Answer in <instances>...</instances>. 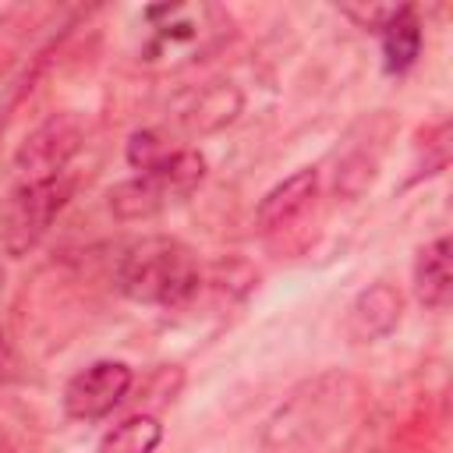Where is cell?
<instances>
[{"mask_svg":"<svg viewBox=\"0 0 453 453\" xmlns=\"http://www.w3.org/2000/svg\"><path fill=\"white\" fill-rule=\"evenodd\" d=\"M343 453H382V421H379V418L365 421V425L350 435V442H347Z\"/></svg>","mask_w":453,"mask_h":453,"instance_id":"obj_16","label":"cell"},{"mask_svg":"<svg viewBox=\"0 0 453 453\" xmlns=\"http://www.w3.org/2000/svg\"><path fill=\"white\" fill-rule=\"evenodd\" d=\"M386 138H389V120L379 127V134H372L368 149H365L361 142H350V145H347V152H343L340 163H336V195L357 198V195L375 180V170H379Z\"/></svg>","mask_w":453,"mask_h":453,"instance_id":"obj_13","label":"cell"},{"mask_svg":"<svg viewBox=\"0 0 453 453\" xmlns=\"http://www.w3.org/2000/svg\"><path fill=\"white\" fill-rule=\"evenodd\" d=\"M173 149H177V145H170L163 131L142 127V131H134V134L127 138L124 156H127V163H131L138 173H152V170H159V166L166 163V156H170Z\"/></svg>","mask_w":453,"mask_h":453,"instance_id":"obj_15","label":"cell"},{"mask_svg":"<svg viewBox=\"0 0 453 453\" xmlns=\"http://www.w3.org/2000/svg\"><path fill=\"white\" fill-rule=\"evenodd\" d=\"M159 442H163V421L152 411H134L99 435L96 453H156Z\"/></svg>","mask_w":453,"mask_h":453,"instance_id":"obj_14","label":"cell"},{"mask_svg":"<svg viewBox=\"0 0 453 453\" xmlns=\"http://www.w3.org/2000/svg\"><path fill=\"white\" fill-rule=\"evenodd\" d=\"M379 42H382V64H386L389 74L411 71L414 60L421 57V42H425L418 7L414 4H396V11L379 28Z\"/></svg>","mask_w":453,"mask_h":453,"instance_id":"obj_11","label":"cell"},{"mask_svg":"<svg viewBox=\"0 0 453 453\" xmlns=\"http://www.w3.org/2000/svg\"><path fill=\"white\" fill-rule=\"evenodd\" d=\"M117 290L134 304L180 308L202 290L198 255L180 237H142L117 262Z\"/></svg>","mask_w":453,"mask_h":453,"instance_id":"obj_3","label":"cell"},{"mask_svg":"<svg viewBox=\"0 0 453 453\" xmlns=\"http://www.w3.org/2000/svg\"><path fill=\"white\" fill-rule=\"evenodd\" d=\"M400 315H403V294L393 283L379 280V283H368L350 301L343 315V333L350 343H375L396 329Z\"/></svg>","mask_w":453,"mask_h":453,"instance_id":"obj_7","label":"cell"},{"mask_svg":"<svg viewBox=\"0 0 453 453\" xmlns=\"http://www.w3.org/2000/svg\"><path fill=\"white\" fill-rule=\"evenodd\" d=\"M396 11V4H368V7H343V14L350 18V21H357L361 28H372V32H379L382 25H386V18Z\"/></svg>","mask_w":453,"mask_h":453,"instance_id":"obj_18","label":"cell"},{"mask_svg":"<svg viewBox=\"0 0 453 453\" xmlns=\"http://www.w3.org/2000/svg\"><path fill=\"white\" fill-rule=\"evenodd\" d=\"M18 375H21V357H18V347L7 333V326L0 322V386H11Z\"/></svg>","mask_w":453,"mask_h":453,"instance_id":"obj_17","label":"cell"},{"mask_svg":"<svg viewBox=\"0 0 453 453\" xmlns=\"http://www.w3.org/2000/svg\"><path fill=\"white\" fill-rule=\"evenodd\" d=\"M170 202H173V195H170V188L163 184L159 173H138V177H127V180L113 184L110 195H106L110 212H113L120 223L152 219V216L163 212Z\"/></svg>","mask_w":453,"mask_h":453,"instance_id":"obj_12","label":"cell"},{"mask_svg":"<svg viewBox=\"0 0 453 453\" xmlns=\"http://www.w3.org/2000/svg\"><path fill=\"white\" fill-rule=\"evenodd\" d=\"M81 142H85V124H81V117L74 110L50 113L18 145L14 163H11L14 166V184L64 177L71 159L81 152Z\"/></svg>","mask_w":453,"mask_h":453,"instance_id":"obj_5","label":"cell"},{"mask_svg":"<svg viewBox=\"0 0 453 453\" xmlns=\"http://www.w3.org/2000/svg\"><path fill=\"white\" fill-rule=\"evenodd\" d=\"M71 191H74L71 173L53 177V180L14 184L7 198L0 202V248L11 258H25L32 248H39L53 219L64 212Z\"/></svg>","mask_w":453,"mask_h":453,"instance_id":"obj_4","label":"cell"},{"mask_svg":"<svg viewBox=\"0 0 453 453\" xmlns=\"http://www.w3.org/2000/svg\"><path fill=\"white\" fill-rule=\"evenodd\" d=\"M138 64L177 71L205 60L234 35V18L216 4H159L142 11Z\"/></svg>","mask_w":453,"mask_h":453,"instance_id":"obj_2","label":"cell"},{"mask_svg":"<svg viewBox=\"0 0 453 453\" xmlns=\"http://www.w3.org/2000/svg\"><path fill=\"white\" fill-rule=\"evenodd\" d=\"M241 110H244V92L230 78H216V81H205L202 88H195L180 103L177 120L188 134H216L226 124H234L241 117Z\"/></svg>","mask_w":453,"mask_h":453,"instance_id":"obj_9","label":"cell"},{"mask_svg":"<svg viewBox=\"0 0 453 453\" xmlns=\"http://www.w3.org/2000/svg\"><path fill=\"white\" fill-rule=\"evenodd\" d=\"M365 386L340 368L319 372L297 382L262 421V449L265 453H297L322 446L343 421L354 418Z\"/></svg>","mask_w":453,"mask_h":453,"instance_id":"obj_1","label":"cell"},{"mask_svg":"<svg viewBox=\"0 0 453 453\" xmlns=\"http://www.w3.org/2000/svg\"><path fill=\"white\" fill-rule=\"evenodd\" d=\"M131 389H134V368L127 361L103 357L67 379L60 407L71 421H103L131 396Z\"/></svg>","mask_w":453,"mask_h":453,"instance_id":"obj_6","label":"cell"},{"mask_svg":"<svg viewBox=\"0 0 453 453\" xmlns=\"http://www.w3.org/2000/svg\"><path fill=\"white\" fill-rule=\"evenodd\" d=\"M0 453H18V449L11 446V439H7V435H0Z\"/></svg>","mask_w":453,"mask_h":453,"instance_id":"obj_19","label":"cell"},{"mask_svg":"<svg viewBox=\"0 0 453 453\" xmlns=\"http://www.w3.org/2000/svg\"><path fill=\"white\" fill-rule=\"evenodd\" d=\"M414 297L428 311H446L453 301V273H449V237H435L418 248L414 269H411Z\"/></svg>","mask_w":453,"mask_h":453,"instance_id":"obj_10","label":"cell"},{"mask_svg":"<svg viewBox=\"0 0 453 453\" xmlns=\"http://www.w3.org/2000/svg\"><path fill=\"white\" fill-rule=\"evenodd\" d=\"M315 198H319V170L304 166L262 195L255 209V223L262 234H283L315 205Z\"/></svg>","mask_w":453,"mask_h":453,"instance_id":"obj_8","label":"cell"}]
</instances>
